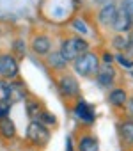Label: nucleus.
<instances>
[{"label":"nucleus","instance_id":"nucleus-7","mask_svg":"<svg viewBox=\"0 0 133 151\" xmlns=\"http://www.w3.org/2000/svg\"><path fill=\"white\" fill-rule=\"evenodd\" d=\"M32 50L37 55H46L51 50V39L46 34H37L32 37Z\"/></svg>","mask_w":133,"mask_h":151},{"label":"nucleus","instance_id":"nucleus-21","mask_svg":"<svg viewBox=\"0 0 133 151\" xmlns=\"http://www.w3.org/2000/svg\"><path fill=\"white\" fill-rule=\"evenodd\" d=\"M27 109H29V114H30L32 117H37V116H39V112H41V105H39L37 101H29Z\"/></svg>","mask_w":133,"mask_h":151},{"label":"nucleus","instance_id":"nucleus-5","mask_svg":"<svg viewBox=\"0 0 133 151\" xmlns=\"http://www.w3.org/2000/svg\"><path fill=\"white\" fill-rule=\"evenodd\" d=\"M59 89L64 96H77L78 94V82L71 75H62L59 78Z\"/></svg>","mask_w":133,"mask_h":151},{"label":"nucleus","instance_id":"nucleus-6","mask_svg":"<svg viewBox=\"0 0 133 151\" xmlns=\"http://www.w3.org/2000/svg\"><path fill=\"white\" fill-rule=\"evenodd\" d=\"M131 27H133V20H131L122 9H119L117 14H115V20H114V23H112V29H114L117 34H124V32H128Z\"/></svg>","mask_w":133,"mask_h":151},{"label":"nucleus","instance_id":"nucleus-29","mask_svg":"<svg viewBox=\"0 0 133 151\" xmlns=\"http://www.w3.org/2000/svg\"><path fill=\"white\" fill-rule=\"evenodd\" d=\"M68 151H73L71 149V140H68Z\"/></svg>","mask_w":133,"mask_h":151},{"label":"nucleus","instance_id":"nucleus-16","mask_svg":"<svg viewBox=\"0 0 133 151\" xmlns=\"http://www.w3.org/2000/svg\"><path fill=\"white\" fill-rule=\"evenodd\" d=\"M27 91H25V86L21 82H14L11 84V101H21L25 98Z\"/></svg>","mask_w":133,"mask_h":151},{"label":"nucleus","instance_id":"nucleus-28","mask_svg":"<svg viewBox=\"0 0 133 151\" xmlns=\"http://www.w3.org/2000/svg\"><path fill=\"white\" fill-rule=\"evenodd\" d=\"M128 52L133 55V32H131V36H129V43H128Z\"/></svg>","mask_w":133,"mask_h":151},{"label":"nucleus","instance_id":"nucleus-24","mask_svg":"<svg viewBox=\"0 0 133 151\" xmlns=\"http://www.w3.org/2000/svg\"><path fill=\"white\" fill-rule=\"evenodd\" d=\"M14 50L20 53V55H23L25 53V43L21 41V39H18V41H14Z\"/></svg>","mask_w":133,"mask_h":151},{"label":"nucleus","instance_id":"nucleus-3","mask_svg":"<svg viewBox=\"0 0 133 151\" xmlns=\"http://www.w3.org/2000/svg\"><path fill=\"white\" fill-rule=\"evenodd\" d=\"M27 139L34 144H39V146H44L48 140H50V130L46 128V124H43L41 121L34 119L29 123V128H27Z\"/></svg>","mask_w":133,"mask_h":151},{"label":"nucleus","instance_id":"nucleus-2","mask_svg":"<svg viewBox=\"0 0 133 151\" xmlns=\"http://www.w3.org/2000/svg\"><path fill=\"white\" fill-rule=\"evenodd\" d=\"M73 66H75V71L78 75H82V77H92L99 69V57L94 52L87 50L73 60Z\"/></svg>","mask_w":133,"mask_h":151},{"label":"nucleus","instance_id":"nucleus-27","mask_svg":"<svg viewBox=\"0 0 133 151\" xmlns=\"http://www.w3.org/2000/svg\"><path fill=\"white\" fill-rule=\"evenodd\" d=\"M112 60H114V57H112L108 52H105V53H103V62H105V64H110Z\"/></svg>","mask_w":133,"mask_h":151},{"label":"nucleus","instance_id":"nucleus-9","mask_svg":"<svg viewBox=\"0 0 133 151\" xmlns=\"http://www.w3.org/2000/svg\"><path fill=\"white\" fill-rule=\"evenodd\" d=\"M75 114H77L78 119H82V121H85V123L94 121V110H92L91 105H87L84 100H80V101L75 105Z\"/></svg>","mask_w":133,"mask_h":151},{"label":"nucleus","instance_id":"nucleus-14","mask_svg":"<svg viewBox=\"0 0 133 151\" xmlns=\"http://www.w3.org/2000/svg\"><path fill=\"white\" fill-rule=\"evenodd\" d=\"M119 132H121V137L128 144H133V119H128V121L121 123L119 124Z\"/></svg>","mask_w":133,"mask_h":151},{"label":"nucleus","instance_id":"nucleus-19","mask_svg":"<svg viewBox=\"0 0 133 151\" xmlns=\"http://www.w3.org/2000/svg\"><path fill=\"white\" fill-rule=\"evenodd\" d=\"M37 117H39L37 121H41V123H43V124H46V126H48V124H55V123H57L55 116H51V114H50V112H46V110L39 112V116H37Z\"/></svg>","mask_w":133,"mask_h":151},{"label":"nucleus","instance_id":"nucleus-15","mask_svg":"<svg viewBox=\"0 0 133 151\" xmlns=\"http://www.w3.org/2000/svg\"><path fill=\"white\" fill-rule=\"evenodd\" d=\"M108 100H110V103H112L114 107H122V105H126L128 96H126V91H124V89H114V91L110 93Z\"/></svg>","mask_w":133,"mask_h":151},{"label":"nucleus","instance_id":"nucleus-23","mask_svg":"<svg viewBox=\"0 0 133 151\" xmlns=\"http://www.w3.org/2000/svg\"><path fill=\"white\" fill-rule=\"evenodd\" d=\"M115 60L121 64V66H124V68H133V60H129V59H126V55H117L115 57Z\"/></svg>","mask_w":133,"mask_h":151},{"label":"nucleus","instance_id":"nucleus-12","mask_svg":"<svg viewBox=\"0 0 133 151\" xmlns=\"http://www.w3.org/2000/svg\"><path fill=\"white\" fill-rule=\"evenodd\" d=\"M78 149L80 151H99V146H98V140L92 135H84L80 139Z\"/></svg>","mask_w":133,"mask_h":151},{"label":"nucleus","instance_id":"nucleus-22","mask_svg":"<svg viewBox=\"0 0 133 151\" xmlns=\"http://www.w3.org/2000/svg\"><path fill=\"white\" fill-rule=\"evenodd\" d=\"M121 9L133 20V0H122V7Z\"/></svg>","mask_w":133,"mask_h":151},{"label":"nucleus","instance_id":"nucleus-26","mask_svg":"<svg viewBox=\"0 0 133 151\" xmlns=\"http://www.w3.org/2000/svg\"><path fill=\"white\" fill-rule=\"evenodd\" d=\"M7 114H9V105H0V119L7 117Z\"/></svg>","mask_w":133,"mask_h":151},{"label":"nucleus","instance_id":"nucleus-1","mask_svg":"<svg viewBox=\"0 0 133 151\" xmlns=\"http://www.w3.org/2000/svg\"><path fill=\"white\" fill-rule=\"evenodd\" d=\"M89 50V43L80 37V36H75V37H68V39H64L60 43V50L59 53L62 55L64 60H68V62H73L80 53L87 52Z\"/></svg>","mask_w":133,"mask_h":151},{"label":"nucleus","instance_id":"nucleus-17","mask_svg":"<svg viewBox=\"0 0 133 151\" xmlns=\"http://www.w3.org/2000/svg\"><path fill=\"white\" fill-rule=\"evenodd\" d=\"M114 46L117 48V50H121V52H126L128 50V43H129V37H124L122 34H119V36H115L114 37Z\"/></svg>","mask_w":133,"mask_h":151},{"label":"nucleus","instance_id":"nucleus-8","mask_svg":"<svg viewBox=\"0 0 133 151\" xmlns=\"http://www.w3.org/2000/svg\"><path fill=\"white\" fill-rule=\"evenodd\" d=\"M117 11H119V9L115 7V4H107V6H103L101 11L98 13V20H99V23H101L103 27H112Z\"/></svg>","mask_w":133,"mask_h":151},{"label":"nucleus","instance_id":"nucleus-20","mask_svg":"<svg viewBox=\"0 0 133 151\" xmlns=\"http://www.w3.org/2000/svg\"><path fill=\"white\" fill-rule=\"evenodd\" d=\"M73 27H75V30H78L80 34H89V29H87L85 22L80 20V18H75V20H73Z\"/></svg>","mask_w":133,"mask_h":151},{"label":"nucleus","instance_id":"nucleus-13","mask_svg":"<svg viewBox=\"0 0 133 151\" xmlns=\"http://www.w3.org/2000/svg\"><path fill=\"white\" fill-rule=\"evenodd\" d=\"M11 103V84L6 78H0V105Z\"/></svg>","mask_w":133,"mask_h":151},{"label":"nucleus","instance_id":"nucleus-11","mask_svg":"<svg viewBox=\"0 0 133 151\" xmlns=\"http://www.w3.org/2000/svg\"><path fill=\"white\" fill-rule=\"evenodd\" d=\"M16 135V126H14V123L9 119V116L7 117H2L0 119V137H2L4 140H9V139H13Z\"/></svg>","mask_w":133,"mask_h":151},{"label":"nucleus","instance_id":"nucleus-4","mask_svg":"<svg viewBox=\"0 0 133 151\" xmlns=\"http://www.w3.org/2000/svg\"><path fill=\"white\" fill-rule=\"evenodd\" d=\"M18 62L11 53H0V78L13 80L18 77Z\"/></svg>","mask_w":133,"mask_h":151},{"label":"nucleus","instance_id":"nucleus-25","mask_svg":"<svg viewBox=\"0 0 133 151\" xmlns=\"http://www.w3.org/2000/svg\"><path fill=\"white\" fill-rule=\"evenodd\" d=\"M126 110H128V116L133 119V98H128L126 100Z\"/></svg>","mask_w":133,"mask_h":151},{"label":"nucleus","instance_id":"nucleus-10","mask_svg":"<svg viewBox=\"0 0 133 151\" xmlns=\"http://www.w3.org/2000/svg\"><path fill=\"white\" fill-rule=\"evenodd\" d=\"M96 77H98V82H99V86H103V87H107V86H112V82L115 80V69H114L112 66H108V64H107L103 69H98Z\"/></svg>","mask_w":133,"mask_h":151},{"label":"nucleus","instance_id":"nucleus-18","mask_svg":"<svg viewBox=\"0 0 133 151\" xmlns=\"http://www.w3.org/2000/svg\"><path fill=\"white\" fill-rule=\"evenodd\" d=\"M50 64H51L53 68H59V69H60V68H64L66 64H68V60H64L60 53H51V55H50Z\"/></svg>","mask_w":133,"mask_h":151}]
</instances>
